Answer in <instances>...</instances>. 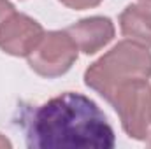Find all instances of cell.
<instances>
[{
	"instance_id": "cell-6",
	"label": "cell",
	"mask_w": 151,
	"mask_h": 149,
	"mask_svg": "<svg viewBox=\"0 0 151 149\" xmlns=\"http://www.w3.org/2000/svg\"><path fill=\"white\" fill-rule=\"evenodd\" d=\"M76 42L77 49L84 54H95L102 47H106L114 39V25L109 18L93 16L81 19L69 28H65Z\"/></svg>"
},
{
	"instance_id": "cell-5",
	"label": "cell",
	"mask_w": 151,
	"mask_h": 149,
	"mask_svg": "<svg viewBox=\"0 0 151 149\" xmlns=\"http://www.w3.org/2000/svg\"><path fill=\"white\" fill-rule=\"evenodd\" d=\"M44 34V28L34 18L12 12L0 27V49L11 56H28Z\"/></svg>"
},
{
	"instance_id": "cell-10",
	"label": "cell",
	"mask_w": 151,
	"mask_h": 149,
	"mask_svg": "<svg viewBox=\"0 0 151 149\" xmlns=\"http://www.w3.org/2000/svg\"><path fill=\"white\" fill-rule=\"evenodd\" d=\"M0 148H11V142L5 137H2V135H0Z\"/></svg>"
},
{
	"instance_id": "cell-11",
	"label": "cell",
	"mask_w": 151,
	"mask_h": 149,
	"mask_svg": "<svg viewBox=\"0 0 151 149\" xmlns=\"http://www.w3.org/2000/svg\"><path fill=\"white\" fill-rule=\"evenodd\" d=\"M142 5H146V7H151V0H139Z\"/></svg>"
},
{
	"instance_id": "cell-3",
	"label": "cell",
	"mask_w": 151,
	"mask_h": 149,
	"mask_svg": "<svg viewBox=\"0 0 151 149\" xmlns=\"http://www.w3.org/2000/svg\"><path fill=\"white\" fill-rule=\"evenodd\" d=\"M118 112L130 139L148 140L151 135V84L148 79L119 86L107 100Z\"/></svg>"
},
{
	"instance_id": "cell-12",
	"label": "cell",
	"mask_w": 151,
	"mask_h": 149,
	"mask_svg": "<svg viewBox=\"0 0 151 149\" xmlns=\"http://www.w3.org/2000/svg\"><path fill=\"white\" fill-rule=\"evenodd\" d=\"M148 146L151 148V135H150V139H148Z\"/></svg>"
},
{
	"instance_id": "cell-7",
	"label": "cell",
	"mask_w": 151,
	"mask_h": 149,
	"mask_svg": "<svg viewBox=\"0 0 151 149\" xmlns=\"http://www.w3.org/2000/svg\"><path fill=\"white\" fill-rule=\"evenodd\" d=\"M123 37L139 46L151 47V11L146 5H128L119 14Z\"/></svg>"
},
{
	"instance_id": "cell-8",
	"label": "cell",
	"mask_w": 151,
	"mask_h": 149,
	"mask_svg": "<svg viewBox=\"0 0 151 149\" xmlns=\"http://www.w3.org/2000/svg\"><path fill=\"white\" fill-rule=\"evenodd\" d=\"M63 5H67L69 9H76V11H83V9H91L97 7L102 0H58Z\"/></svg>"
},
{
	"instance_id": "cell-2",
	"label": "cell",
	"mask_w": 151,
	"mask_h": 149,
	"mask_svg": "<svg viewBox=\"0 0 151 149\" xmlns=\"http://www.w3.org/2000/svg\"><path fill=\"white\" fill-rule=\"evenodd\" d=\"M151 77V53L132 40L118 42L111 51L91 63L84 72V82L109 100L123 84Z\"/></svg>"
},
{
	"instance_id": "cell-9",
	"label": "cell",
	"mask_w": 151,
	"mask_h": 149,
	"mask_svg": "<svg viewBox=\"0 0 151 149\" xmlns=\"http://www.w3.org/2000/svg\"><path fill=\"white\" fill-rule=\"evenodd\" d=\"M12 12H16L14 5H12L9 0H0V27H2V23H4Z\"/></svg>"
},
{
	"instance_id": "cell-1",
	"label": "cell",
	"mask_w": 151,
	"mask_h": 149,
	"mask_svg": "<svg viewBox=\"0 0 151 149\" xmlns=\"http://www.w3.org/2000/svg\"><path fill=\"white\" fill-rule=\"evenodd\" d=\"M27 146L39 149H111L114 132L99 105L67 91L39 105L27 119Z\"/></svg>"
},
{
	"instance_id": "cell-4",
	"label": "cell",
	"mask_w": 151,
	"mask_h": 149,
	"mask_svg": "<svg viewBox=\"0 0 151 149\" xmlns=\"http://www.w3.org/2000/svg\"><path fill=\"white\" fill-rule=\"evenodd\" d=\"M77 46L67 30L46 32L37 47L27 56L28 65L35 74L55 79L70 70L77 60Z\"/></svg>"
}]
</instances>
